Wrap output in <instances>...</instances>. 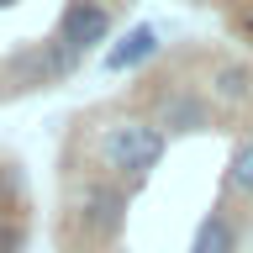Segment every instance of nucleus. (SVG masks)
Here are the masks:
<instances>
[{
	"instance_id": "nucleus-1",
	"label": "nucleus",
	"mask_w": 253,
	"mask_h": 253,
	"mask_svg": "<svg viewBox=\"0 0 253 253\" xmlns=\"http://www.w3.org/2000/svg\"><path fill=\"white\" fill-rule=\"evenodd\" d=\"M132 216V190H122L116 179L95 174V179H74L63 195V237L74 248H116V237L126 232Z\"/></svg>"
},
{
	"instance_id": "nucleus-2",
	"label": "nucleus",
	"mask_w": 253,
	"mask_h": 253,
	"mask_svg": "<svg viewBox=\"0 0 253 253\" xmlns=\"http://www.w3.org/2000/svg\"><path fill=\"white\" fill-rule=\"evenodd\" d=\"M95 148H100L106 179H116L122 190H137V185H148V174L164 164L169 137L153 126V116H116V122L100 126Z\"/></svg>"
},
{
	"instance_id": "nucleus-3",
	"label": "nucleus",
	"mask_w": 253,
	"mask_h": 253,
	"mask_svg": "<svg viewBox=\"0 0 253 253\" xmlns=\"http://www.w3.org/2000/svg\"><path fill=\"white\" fill-rule=\"evenodd\" d=\"M79 69V58L58 37H42V42H27L5 58V79H11V95H27V90H53L58 79H69Z\"/></svg>"
},
{
	"instance_id": "nucleus-4",
	"label": "nucleus",
	"mask_w": 253,
	"mask_h": 253,
	"mask_svg": "<svg viewBox=\"0 0 253 253\" xmlns=\"http://www.w3.org/2000/svg\"><path fill=\"white\" fill-rule=\"evenodd\" d=\"M111 32H116V11H111V0H69L53 37H58L74 58H84V53H95V47L106 42Z\"/></svg>"
},
{
	"instance_id": "nucleus-5",
	"label": "nucleus",
	"mask_w": 253,
	"mask_h": 253,
	"mask_svg": "<svg viewBox=\"0 0 253 253\" xmlns=\"http://www.w3.org/2000/svg\"><path fill=\"white\" fill-rule=\"evenodd\" d=\"M153 126L164 137H190V132H211V95L195 84H174L153 100Z\"/></svg>"
},
{
	"instance_id": "nucleus-6",
	"label": "nucleus",
	"mask_w": 253,
	"mask_h": 253,
	"mask_svg": "<svg viewBox=\"0 0 253 253\" xmlns=\"http://www.w3.org/2000/svg\"><path fill=\"white\" fill-rule=\"evenodd\" d=\"M158 53H164V32H158L153 21H137V27H126L122 37L106 47L100 69H106V74H137L142 63H153Z\"/></svg>"
},
{
	"instance_id": "nucleus-7",
	"label": "nucleus",
	"mask_w": 253,
	"mask_h": 253,
	"mask_svg": "<svg viewBox=\"0 0 253 253\" xmlns=\"http://www.w3.org/2000/svg\"><path fill=\"white\" fill-rule=\"evenodd\" d=\"M206 95H211L216 106H253V63H237V58L211 63Z\"/></svg>"
},
{
	"instance_id": "nucleus-8",
	"label": "nucleus",
	"mask_w": 253,
	"mask_h": 253,
	"mask_svg": "<svg viewBox=\"0 0 253 253\" xmlns=\"http://www.w3.org/2000/svg\"><path fill=\"white\" fill-rule=\"evenodd\" d=\"M190 253H237V221H232V206L227 201H216L201 216V227L190 237Z\"/></svg>"
},
{
	"instance_id": "nucleus-9",
	"label": "nucleus",
	"mask_w": 253,
	"mask_h": 253,
	"mask_svg": "<svg viewBox=\"0 0 253 253\" xmlns=\"http://www.w3.org/2000/svg\"><path fill=\"white\" fill-rule=\"evenodd\" d=\"M221 201L232 206H253V132H243V137L232 142V153H227V174H221Z\"/></svg>"
},
{
	"instance_id": "nucleus-10",
	"label": "nucleus",
	"mask_w": 253,
	"mask_h": 253,
	"mask_svg": "<svg viewBox=\"0 0 253 253\" xmlns=\"http://www.w3.org/2000/svg\"><path fill=\"white\" fill-rule=\"evenodd\" d=\"M27 248V227L21 221H0V253H21Z\"/></svg>"
},
{
	"instance_id": "nucleus-11",
	"label": "nucleus",
	"mask_w": 253,
	"mask_h": 253,
	"mask_svg": "<svg viewBox=\"0 0 253 253\" xmlns=\"http://www.w3.org/2000/svg\"><path fill=\"white\" fill-rule=\"evenodd\" d=\"M11 5H21V0H0V11H11Z\"/></svg>"
},
{
	"instance_id": "nucleus-12",
	"label": "nucleus",
	"mask_w": 253,
	"mask_h": 253,
	"mask_svg": "<svg viewBox=\"0 0 253 253\" xmlns=\"http://www.w3.org/2000/svg\"><path fill=\"white\" fill-rule=\"evenodd\" d=\"M111 253H132V248H122V243H116V248H111Z\"/></svg>"
},
{
	"instance_id": "nucleus-13",
	"label": "nucleus",
	"mask_w": 253,
	"mask_h": 253,
	"mask_svg": "<svg viewBox=\"0 0 253 253\" xmlns=\"http://www.w3.org/2000/svg\"><path fill=\"white\" fill-rule=\"evenodd\" d=\"M0 79H5V58H0Z\"/></svg>"
},
{
	"instance_id": "nucleus-14",
	"label": "nucleus",
	"mask_w": 253,
	"mask_h": 253,
	"mask_svg": "<svg viewBox=\"0 0 253 253\" xmlns=\"http://www.w3.org/2000/svg\"><path fill=\"white\" fill-rule=\"evenodd\" d=\"M248 32H253V11H248Z\"/></svg>"
}]
</instances>
